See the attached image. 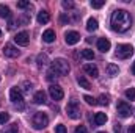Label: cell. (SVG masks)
Segmentation results:
<instances>
[{
	"mask_svg": "<svg viewBox=\"0 0 135 133\" xmlns=\"http://www.w3.org/2000/svg\"><path fill=\"white\" fill-rule=\"evenodd\" d=\"M17 22H19V24H22V25H27V24L30 22V17H28L27 14H24V16H21V17L17 19Z\"/></svg>",
	"mask_w": 135,
	"mask_h": 133,
	"instance_id": "f1b7e54d",
	"label": "cell"
},
{
	"mask_svg": "<svg viewBox=\"0 0 135 133\" xmlns=\"http://www.w3.org/2000/svg\"><path fill=\"white\" fill-rule=\"evenodd\" d=\"M115 132H116V133H121V125H119V124H116V125H115Z\"/></svg>",
	"mask_w": 135,
	"mask_h": 133,
	"instance_id": "8d00e7d4",
	"label": "cell"
},
{
	"mask_svg": "<svg viewBox=\"0 0 135 133\" xmlns=\"http://www.w3.org/2000/svg\"><path fill=\"white\" fill-rule=\"evenodd\" d=\"M98 133H107V132H98Z\"/></svg>",
	"mask_w": 135,
	"mask_h": 133,
	"instance_id": "ab89813d",
	"label": "cell"
},
{
	"mask_svg": "<svg viewBox=\"0 0 135 133\" xmlns=\"http://www.w3.org/2000/svg\"><path fill=\"white\" fill-rule=\"evenodd\" d=\"M22 86H24V91H25V93H30V91H32V85H30L28 81H24Z\"/></svg>",
	"mask_w": 135,
	"mask_h": 133,
	"instance_id": "d590c367",
	"label": "cell"
},
{
	"mask_svg": "<svg viewBox=\"0 0 135 133\" xmlns=\"http://www.w3.org/2000/svg\"><path fill=\"white\" fill-rule=\"evenodd\" d=\"M2 133H19V129H17V124H11L8 127H5Z\"/></svg>",
	"mask_w": 135,
	"mask_h": 133,
	"instance_id": "603a6c76",
	"label": "cell"
},
{
	"mask_svg": "<svg viewBox=\"0 0 135 133\" xmlns=\"http://www.w3.org/2000/svg\"><path fill=\"white\" fill-rule=\"evenodd\" d=\"M83 100L88 103V105H96L98 102H96V99H93L91 96H83Z\"/></svg>",
	"mask_w": 135,
	"mask_h": 133,
	"instance_id": "d6a6232c",
	"label": "cell"
},
{
	"mask_svg": "<svg viewBox=\"0 0 135 133\" xmlns=\"http://www.w3.org/2000/svg\"><path fill=\"white\" fill-rule=\"evenodd\" d=\"M0 36H2V30H0Z\"/></svg>",
	"mask_w": 135,
	"mask_h": 133,
	"instance_id": "60d3db41",
	"label": "cell"
},
{
	"mask_svg": "<svg viewBox=\"0 0 135 133\" xmlns=\"http://www.w3.org/2000/svg\"><path fill=\"white\" fill-rule=\"evenodd\" d=\"M132 74H134V75H135V63H134V64H132Z\"/></svg>",
	"mask_w": 135,
	"mask_h": 133,
	"instance_id": "f35d334b",
	"label": "cell"
},
{
	"mask_svg": "<svg viewBox=\"0 0 135 133\" xmlns=\"http://www.w3.org/2000/svg\"><path fill=\"white\" fill-rule=\"evenodd\" d=\"M65 41H66L68 45H74V44H77L80 41V34L77 32H68L65 34Z\"/></svg>",
	"mask_w": 135,
	"mask_h": 133,
	"instance_id": "8fae6325",
	"label": "cell"
},
{
	"mask_svg": "<svg viewBox=\"0 0 135 133\" xmlns=\"http://www.w3.org/2000/svg\"><path fill=\"white\" fill-rule=\"evenodd\" d=\"M61 5H63V8H65V9H72V8H74V3H72V2H69V0H63V2H61Z\"/></svg>",
	"mask_w": 135,
	"mask_h": 133,
	"instance_id": "1f68e13d",
	"label": "cell"
},
{
	"mask_svg": "<svg viewBox=\"0 0 135 133\" xmlns=\"http://www.w3.org/2000/svg\"><path fill=\"white\" fill-rule=\"evenodd\" d=\"M132 55H134V47L131 44H119L116 47V57L119 60H127Z\"/></svg>",
	"mask_w": 135,
	"mask_h": 133,
	"instance_id": "277c9868",
	"label": "cell"
},
{
	"mask_svg": "<svg viewBox=\"0 0 135 133\" xmlns=\"http://www.w3.org/2000/svg\"><path fill=\"white\" fill-rule=\"evenodd\" d=\"M98 50H101L102 53H107L110 50V41L107 38H99L98 39Z\"/></svg>",
	"mask_w": 135,
	"mask_h": 133,
	"instance_id": "7c38bea8",
	"label": "cell"
},
{
	"mask_svg": "<svg viewBox=\"0 0 135 133\" xmlns=\"http://www.w3.org/2000/svg\"><path fill=\"white\" fill-rule=\"evenodd\" d=\"M118 72H119V69H118L116 64H113V63L107 64V74H108L110 77H116V75H118Z\"/></svg>",
	"mask_w": 135,
	"mask_h": 133,
	"instance_id": "ffe728a7",
	"label": "cell"
},
{
	"mask_svg": "<svg viewBox=\"0 0 135 133\" xmlns=\"http://www.w3.org/2000/svg\"><path fill=\"white\" fill-rule=\"evenodd\" d=\"M36 21H38L39 24H47V22L50 21V14H49L47 11H44V9H42V11H39V13H38Z\"/></svg>",
	"mask_w": 135,
	"mask_h": 133,
	"instance_id": "2e32d148",
	"label": "cell"
},
{
	"mask_svg": "<svg viewBox=\"0 0 135 133\" xmlns=\"http://www.w3.org/2000/svg\"><path fill=\"white\" fill-rule=\"evenodd\" d=\"M83 70H85L88 75H91L93 78H96V77L99 75V70H98V67L94 66V64H85V66H83Z\"/></svg>",
	"mask_w": 135,
	"mask_h": 133,
	"instance_id": "4fadbf2b",
	"label": "cell"
},
{
	"mask_svg": "<svg viewBox=\"0 0 135 133\" xmlns=\"http://www.w3.org/2000/svg\"><path fill=\"white\" fill-rule=\"evenodd\" d=\"M66 113L71 119H80L82 113H80V105H79L77 100H71V102L68 103L66 105Z\"/></svg>",
	"mask_w": 135,
	"mask_h": 133,
	"instance_id": "5b68a950",
	"label": "cell"
},
{
	"mask_svg": "<svg viewBox=\"0 0 135 133\" xmlns=\"http://www.w3.org/2000/svg\"><path fill=\"white\" fill-rule=\"evenodd\" d=\"M14 42H16L17 45H28V42H30L28 33H27V32H21V33H17L16 36H14Z\"/></svg>",
	"mask_w": 135,
	"mask_h": 133,
	"instance_id": "30bf717a",
	"label": "cell"
},
{
	"mask_svg": "<svg viewBox=\"0 0 135 133\" xmlns=\"http://www.w3.org/2000/svg\"><path fill=\"white\" fill-rule=\"evenodd\" d=\"M127 133H135V125H129V130Z\"/></svg>",
	"mask_w": 135,
	"mask_h": 133,
	"instance_id": "74e56055",
	"label": "cell"
},
{
	"mask_svg": "<svg viewBox=\"0 0 135 133\" xmlns=\"http://www.w3.org/2000/svg\"><path fill=\"white\" fill-rule=\"evenodd\" d=\"M98 27H99V25H98V21H96L94 17H90L88 22H86V30H88V32H96Z\"/></svg>",
	"mask_w": 135,
	"mask_h": 133,
	"instance_id": "ac0fdd59",
	"label": "cell"
},
{
	"mask_svg": "<svg viewBox=\"0 0 135 133\" xmlns=\"http://www.w3.org/2000/svg\"><path fill=\"white\" fill-rule=\"evenodd\" d=\"M32 124L36 130H42L49 125V117L46 113H35L33 119H32Z\"/></svg>",
	"mask_w": 135,
	"mask_h": 133,
	"instance_id": "3957f363",
	"label": "cell"
},
{
	"mask_svg": "<svg viewBox=\"0 0 135 133\" xmlns=\"http://www.w3.org/2000/svg\"><path fill=\"white\" fill-rule=\"evenodd\" d=\"M131 24H132V21H131V16H129V13L126 9H116V11H113L112 19H110V25H112V28L115 32L124 33V32H127L131 28Z\"/></svg>",
	"mask_w": 135,
	"mask_h": 133,
	"instance_id": "6da1fadb",
	"label": "cell"
},
{
	"mask_svg": "<svg viewBox=\"0 0 135 133\" xmlns=\"http://www.w3.org/2000/svg\"><path fill=\"white\" fill-rule=\"evenodd\" d=\"M74 133H88V129H86L85 125H79V127L74 130Z\"/></svg>",
	"mask_w": 135,
	"mask_h": 133,
	"instance_id": "e575fe53",
	"label": "cell"
},
{
	"mask_svg": "<svg viewBox=\"0 0 135 133\" xmlns=\"http://www.w3.org/2000/svg\"><path fill=\"white\" fill-rule=\"evenodd\" d=\"M69 21H71V19H69V16H68L66 13H61V14H60V24H61V25L69 24Z\"/></svg>",
	"mask_w": 135,
	"mask_h": 133,
	"instance_id": "4316f807",
	"label": "cell"
},
{
	"mask_svg": "<svg viewBox=\"0 0 135 133\" xmlns=\"http://www.w3.org/2000/svg\"><path fill=\"white\" fill-rule=\"evenodd\" d=\"M42 41L44 42H47V44H50V42H54L55 41V32L54 30H46L44 33H42Z\"/></svg>",
	"mask_w": 135,
	"mask_h": 133,
	"instance_id": "9a60e30c",
	"label": "cell"
},
{
	"mask_svg": "<svg viewBox=\"0 0 135 133\" xmlns=\"http://www.w3.org/2000/svg\"><path fill=\"white\" fill-rule=\"evenodd\" d=\"M36 61H38V66L42 67L47 64V61H49V57H47V53H39L38 55V58H36Z\"/></svg>",
	"mask_w": 135,
	"mask_h": 133,
	"instance_id": "44dd1931",
	"label": "cell"
},
{
	"mask_svg": "<svg viewBox=\"0 0 135 133\" xmlns=\"http://www.w3.org/2000/svg\"><path fill=\"white\" fill-rule=\"evenodd\" d=\"M9 99L13 103H16L17 106H19V110H22L24 108V97H22V93H21V89L19 88H11L9 89Z\"/></svg>",
	"mask_w": 135,
	"mask_h": 133,
	"instance_id": "8992f818",
	"label": "cell"
},
{
	"mask_svg": "<svg viewBox=\"0 0 135 133\" xmlns=\"http://www.w3.org/2000/svg\"><path fill=\"white\" fill-rule=\"evenodd\" d=\"M77 83L80 85V88H83V89H91V83L83 77V75H80L79 78H77Z\"/></svg>",
	"mask_w": 135,
	"mask_h": 133,
	"instance_id": "d6986e66",
	"label": "cell"
},
{
	"mask_svg": "<svg viewBox=\"0 0 135 133\" xmlns=\"http://www.w3.org/2000/svg\"><path fill=\"white\" fill-rule=\"evenodd\" d=\"M9 121V114L8 113H0V124H6Z\"/></svg>",
	"mask_w": 135,
	"mask_h": 133,
	"instance_id": "f546056e",
	"label": "cell"
},
{
	"mask_svg": "<svg viewBox=\"0 0 135 133\" xmlns=\"http://www.w3.org/2000/svg\"><path fill=\"white\" fill-rule=\"evenodd\" d=\"M116 110H118V114L121 116V117H129L131 116V113H132V110H131V105L127 103V102H118V105H116Z\"/></svg>",
	"mask_w": 135,
	"mask_h": 133,
	"instance_id": "ba28073f",
	"label": "cell"
},
{
	"mask_svg": "<svg viewBox=\"0 0 135 133\" xmlns=\"http://www.w3.org/2000/svg\"><path fill=\"white\" fill-rule=\"evenodd\" d=\"M124 94H126V97L131 100V102H134L135 100V88H129V89H126Z\"/></svg>",
	"mask_w": 135,
	"mask_h": 133,
	"instance_id": "d4e9b609",
	"label": "cell"
},
{
	"mask_svg": "<svg viewBox=\"0 0 135 133\" xmlns=\"http://www.w3.org/2000/svg\"><path fill=\"white\" fill-rule=\"evenodd\" d=\"M49 94L54 100H61L65 97V93H63V88L60 85H50L49 88Z\"/></svg>",
	"mask_w": 135,
	"mask_h": 133,
	"instance_id": "52a82bcc",
	"label": "cell"
},
{
	"mask_svg": "<svg viewBox=\"0 0 135 133\" xmlns=\"http://www.w3.org/2000/svg\"><path fill=\"white\" fill-rule=\"evenodd\" d=\"M11 16V11H9V8L6 6V5H0V17H3V19H8Z\"/></svg>",
	"mask_w": 135,
	"mask_h": 133,
	"instance_id": "7402d4cb",
	"label": "cell"
},
{
	"mask_svg": "<svg viewBox=\"0 0 135 133\" xmlns=\"http://www.w3.org/2000/svg\"><path fill=\"white\" fill-rule=\"evenodd\" d=\"M3 53H5V57H8V58H16V57H19V50H17L13 44H5V45H3Z\"/></svg>",
	"mask_w": 135,
	"mask_h": 133,
	"instance_id": "9c48e42d",
	"label": "cell"
},
{
	"mask_svg": "<svg viewBox=\"0 0 135 133\" xmlns=\"http://www.w3.org/2000/svg\"><path fill=\"white\" fill-rule=\"evenodd\" d=\"M107 114L105 113H96V116H94V124L96 125H104L105 122H107Z\"/></svg>",
	"mask_w": 135,
	"mask_h": 133,
	"instance_id": "e0dca14e",
	"label": "cell"
},
{
	"mask_svg": "<svg viewBox=\"0 0 135 133\" xmlns=\"http://www.w3.org/2000/svg\"><path fill=\"white\" fill-rule=\"evenodd\" d=\"M33 100H35V103H38V105H44V103L47 102V99H46V93H44V91H38V93H35Z\"/></svg>",
	"mask_w": 135,
	"mask_h": 133,
	"instance_id": "5bb4252c",
	"label": "cell"
},
{
	"mask_svg": "<svg viewBox=\"0 0 135 133\" xmlns=\"http://www.w3.org/2000/svg\"><path fill=\"white\" fill-rule=\"evenodd\" d=\"M105 5V0H91V6L93 8H96V9H99Z\"/></svg>",
	"mask_w": 135,
	"mask_h": 133,
	"instance_id": "484cf974",
	"label": "cell"
},
{
	"mask_svg": "<svg viewBox=\"0 0 135 133\" xmlns=\"http://www.w3.org/2000/svg\"><path fill=\"white\" fill-rule=\"evenodd\" d=\"M50 69L58 75V77H61V75H68L69 74V63H68L65 58H57L54 63H52V66H50Z\"/></svg>",
	"mask_w": 135,
	"mask_h": 133,
	"instance_id": "7a4b0ae2",
	"label": "cell"
},
{
	"mask_svg": "<svg viewBox=\"0 0 135 133\" xmlns=\"http://www.w3.org/2000/svg\"><path fill=\"white\" fill-rule=\"evenodd\" d=\"M55 133H68V130L63 124H58V125L55 127Z\"/></svg>",
	"mask_w": 135,
	"mask_h": 133,
	"instance_id": "836d02e7",
	"label": "cell"
},
{
	"mask_svg": "<svg viewBox=\"0 0 135 133\" xmlns=\"http://www.w3.org/2000/svg\"><path fill=\"white\" fill-rule=\"evenodd\" d=\"M108 102H110L108 96H105V94H101V96H99V100H98L99 105H108Z\"/></svg>",
	"mask_w": 135,
	"mask_h": 133,
	"instance_id": "83f0119b",
	"label": "cell"
},
{
	"mask_svg": "<svg viewBox=\"0 0 135 133\" xmlns=\"http://www.w3.org/2000/svg\"><path fill=\"white\" fill-rule=\"evenodd\" d=\"M82 57H83L85 60H93V58H94V52L90 50V49H85V50H82Z\"/></svg>",
	"mask_w": 135,
	"mask_h": 133,
	"instance_id": "cb8c5ba5",
	"label": "cell"
},
{
	"mask_svg": "<svg viewBox=\"0 0 135 133\" xmlns=\"http://www.w3.org/2000/svg\"><path fill=\"white\" fill-rule=\"evenodd\" d=\"M17 8H21V9L30 8V2H25V0H22V2H17Z\"/></svg>",
	"mask_w": 135,
	"mask_h": 133,
	"instance_id": "4dcf8cb0",
	"label": "cell"
}]
</instances>
